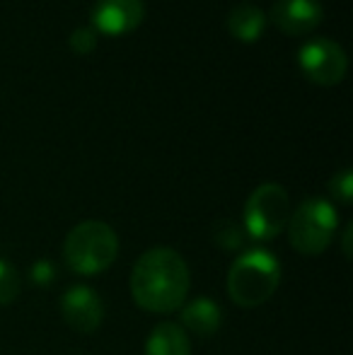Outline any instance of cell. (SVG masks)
Returning a JSON list of instances; mask_svg holds the SVG:
<instances>
[{"label":"cell","mask_w":353,"mask_h":355,"mask_svg":"<svg viewBox=\"0 0 353 355\" xmlns=\"http://www.w3.org/2000/svg\"><path fill=\"white\" fill-rule=\"evenodd\" d=\"M189 266L170 247H155L136 261L131 271V295L141 309L167 314L179 309L189 295Z\"/></svg>","instance_id":"cell-1"},{"label":"cell","mask_w":353,"mask_h":355,"mask_svg":"<svg viewBox=\"0 0 353 355\" xmlns=\"http://www.w3.org/2000/svg\"><path fill=\"white\" fill-rule=\"evenodd\" d=\"M281 283V263L266 249H252L237 257L227 273V293L240 307H259Z\"/></svg>","instance_id":"cell-2"},{"label":"cell","mask_w":353,"mask_h":355,"mask_svg":"<svg viewBox=\"0 0 353 355\" xmlns=\"http://www.w3.org/2000/svg\"><path fill=\"white\" fill-rule=\"evenodd\" d=\"M119 237L102 220H85L68 232L63 242V259L78 276L102 273L117 261Z\"/></svg>","instance_id":"cell-3"},{"label":"cell","mask_w":353,"mask_h":355,"mask_svg":"<svg viewBox=\"0 0 353 355\" xmlns=\"http://www.w3.org/2000/svg\"><path fill=\"white\" fill-rule=\"evenodd\" d=\"M339 225L336 208L327 198H305L288 218V239L302 257H317L332 244Z\"/></svg>","instance_id":"cell-4"},{"label":"cell","mask_w":353,"mask_h":355,"mask_svg":"<svg viewBox=\"0 0 353 355\" xmlns=\"http://www.w3.org/2000/svg\"><path fill=\"white\" fill-rule=\"evenodd\" d=\"M245 230L255 239H273L281 234L291 218V198L281 184H261L245 203Z\"/></svg>","instance_id":"cell-5"},{"label":"cell","mask_w":353,"mask_h":355,"mask_svg":"<svg viewBox=\"0 0 353 355\" xmlns=\"http://www.w3.org/2000/svg\"><path fill=\"white\" fill-rule=\"evenodd\" d=\"M298 68L310 83L329 87V85H336L346 78L349 58H346L341 44L332 42V39H315V42H307L300 49Z\"/></svg>","instance_id":"cell-6"},{"label":"cell","mask_w":353,"mask_h":355,"mask_svg":"<svg viewBox=\"0 0 353 355\" xmlns=\"http://www.w3.org/2000/svg\"><path fill=\"white\" fill-rule=\"evenodd\" d=\"M146 17V3L143 0H97L92 8L94 32L107 37H121L138 27Z\"/></svg>","instance_id":"cell-7"},{"label":"cell","mask_w":353,"mask_h":355,"mask_svg":"<svg viewBox=\"0 0 353 355\" xmlns=\"http://www.w3.org/2000/svg\"><path fill=\"white\" fill-rule=\"evenodd\" d=\"M61 314L66 324L78 334H92L104 319V304L99 295L87 285H73L61 300Z\"/></svg>","instance_id":"cell-8"},{"label":"cell","mask_w":353,"mask_h":355,"mask_svg":"<svg viewBox=\"0 0 353 355\" xmlns=\"http://www.w3.org/2000/svg\"><path fill=\"white\" fill-rule=\"evenodd\" d=\"M271 22L283 34H307L320 27L325 10L320 0H276L271 5Z\"/></svg>","instance_id":"cell-9"},{"label":"cell","mask_w":353,"mask_h":355,"mask_svg":"<svg viewBox=\"0 0 353 355\" xmlns=\"http://www.w3.org/2000/svg\"><path fill=\"white\" fill-rule=\"evenodd\" d=\"M182 324L187 331H191L193 336L211 338L213 334L221 329L223 324V312L213 300L208 297H196L182 309Z\"/></svg>","instance_id":"cell-10"},{"label":"cell","mask_w":353,"mask_h":355,"mask_svg":"<svg viewBox=\"0 0 353 355\" xmlns=\"http://www.w3.org/2000/svg\"><path fill=\"white\" fill-rule=\"evenodd\" d=\"M227 29H230L232 37L240 39V42H245V44L257 42V39H261V34H264V29H266L264 10L252 3L235 5V8L230 10V15H227Z\"/></svg>","instance_id":"cell-11"},{"label":"cell","mask_w":353,"mask_h":355,"mask_svg":"<svg viewBox=\"0 0 353 355\" xmlns=\"http://www.w3.org/2000/svg\"><path fill=\"white\" fill-rule=\"evenodd\" d=\"M146 355H191L189 336L179 324H157L146 341Z\"/></svg>","instance_id":"cell-12"},{"label":"cell","mask_w":353,"mask_h":355,"mask_svg":"<svg viewBox=\"0 0 353 355\" xmlns=\"http://www.w3.org/2000/svg\"><path fill=\"white\" fill-rule=\"evenodd\" d=\"M213 242L218 247L227 249V252H235L245 244V232L240 230V225L232 223V220H218L213 225Z\"/></svg>","instance_id":"cell-13"},{"label":"cell","mask_w":353,"mask_h":355,"mask_svg":"<svg viewBox=\"0 0 353 355\" xmlns=\"http://www.w3.org/2000/svg\"><path fill=\"white\" fill-rule=\"evenodd\" d=\"M22 281H19V273L15 271V266L5 259H0V304H10L17 300Z\"/></svg>","instance_id":"cell-14"},{"label":"cell","mask_w":353,"mask_h":355,"mask_svg":"<svg viewBox=\"0 0 353 355\" xmlns=\"http://www.w3.org/2000/svg\"><path fill=\"white\" fill-rule=\"evenodd\" d=\"M68 44H71V49L76 53L87 56V53H92L94 46H97V32H94V29H89V27H78V29H73Z\"/></svg>","instance_id":"cell-15"},{"label":"cell","mask_w":353,"mask_h":355,"mask_svg":"<svg viewBox=\"0 0 353 355\" xmlns=\"http://www.w3.org/2000/svg\"><path fill=\"white\" fill-rule=\"evenodd\" d=\"M329 191L334 193V198H339L341 203H351V196H353V174H351V169H341L339 174H334V177H332Z\"/></svg>","instance_id":"cell-16"},{"label":"cell","mask_w":353,"mask_h":355,"mask_svg":"<svg viewBox=\"0 0 353 355\" xmlns=\"http://www.w3.org/2000/svg\"><path fill=\"white\" fill-rule=\"evenodd\" d=\"M29 278H32L34 285H44V288H49L53 281H56V268H53L51 261H37L32 266V271H29Z\"/></svg>","instance_id":"cell-17"},{"label":"cell","mask_w":353,"mask_h":355,"mask_svg":"<svg viewBox=\"0 0 353 355\" xmlns=\"http://www.w3.org/2000/svg\"><path fill=\"white\" fill-rule=\"evenodd\" d=\"M351 234H353V225H346L344 230V257H351Z\"/></svg>","instance_id":"cell-18"}]
</instances>
